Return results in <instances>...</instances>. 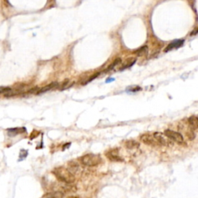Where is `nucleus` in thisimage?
I'll use <instances>...</instances> for the list:
<instances>
[{
  "instance_id": "nucleus-1",
  "label": "nucleus",
  "mask_w": 198,
  "mask_h": 198,
  "mask_svg": "<svg viewBox=\"0 0 198 198\" xmlns=\"http://www.w3.org/2000/svg\"><path fill=\"white\" fill-rule=\"evenodd\" d=\"M53 173L58 178V180L65 184H72L75 181L74 176L65 167H57L53 170Z\"/></svg>"
},
{
  "instance_id": "nucleus-2",
  "label": "nucleus",
  "mask_w": 198,
  "mask_h": 198,
  "mask_svg": "<svg viewBox=\"0 0 198 198\" xmlns=\"http://www.w3.org/2000/svg\"><path fill=\"white\" fill-rule=\"evenodd\" d=\"M102 160L97 154H86L80 158V162L82 165L85 167H96L101 163Z\"/></svg>"
},
{
  "instance_id": "nucleus-3",
  "label": "nucleus",
  "mask_w": 198,
  "mask_h": 198,
  "mask_svg": "<svg viewBox=\"0 0 198 198\" xmlns=\"http://www.w3.org/2000/svg\"><path fill=\"white\" fill-rule=\"evenodd\" d=\"M164 135L170 140L174 141L176 143H183V137L180 132H176V131L170 130V129H167L164 131Z\"/></svg>"
},
{
  "instance_id": "nucleus-4",
  "label": "nucleus",
  "mask_w": 198,
  "mask_h": 198,
  "mask_svg": "<svg viewBox=\"0 0 198 198\" xmlns=\"http://www.w3.org/2000/svg\"><path fill=\"white\" fill-rule=\"evenodd\" d=\"M106 157L109 160L112 162H121L122 161V159L121 158L119 154V149L118 148H115L108 150L105 153Z\"/></svg>"
},
{
  "instance_id": "nucleus-5",
  "label": "nucleus",
  "mask_w": 198,
  "mask_h": 198,
  "mask_svg": "<svg viewBox=\"0 0 198 198\" xmlns=\"http://www.w3.org/2000/svg\"><path fill=\"white\" fill-rule=\"evenodd\" d=\"M141 141L143 142L144 144L148 145V146H158L160 144L158 143L156 139L153 137V136L150 135V134H143L140 136Z\"/></svg>"
},
{
  "instance_id": "nucleus-6",
  "label": "nucleus",
  "mask_w": 198,
  "mask_h": 198,
  "mask_svg": "<svg viewBox=\"0 0 198 198\" xmlns=\"http://www.w3.org/2000/svg\"><path fill=\"white\" fill-rule=\"evenodd\" d=\"M153 137L158 142L160 146H169L171 143L170 139L161 132H155L153 134Z\"/></svg>"
},
{
  "instance_id": "nucleus-7",
  "label": "nucleus",
  "mask_w": 198,
  "mask_h": 198,
  "mask_svg": "<svg viewBox=\"0 0 198 198\" xmlns=\"http://www.w3.org/2000/svg\"><path fill=\"white\" fill-rule=\"evenodd\" d=\"M67 169H68V170L71 173L74 177L81 172V168L79 163H77L76 161H74V160L68 163V167Z\"/></svg>"
},
{
  "instance_id": "nucleus-8",
  "label": "nucleus",
  "mask_w": 198,
  "mask_h": 198,
  "mask_svg": "<svg viewBox=\"0 0 198 198\" xmlns=\"http://www.w3.org/2000/svg\"><path fill=\"white\" fill-rule=\"evenodd\" d=\"M64 193L61 191H54L43 195L40 198H64Z\"/></svg>"
},
{
  "instance_id": "nucleus-9",
  "label": "nucleus",
  "mask_w": 198,
  "mask_h": 198,
  "mask_svg": "<svg viewBox=\"0 0 198 198\" xmlns=\"http://www.w3.org/2000/svg\"><path fill=\"white\" fill-rule=\"evenodd\" d=\"M125 147L128 149V150H136L139 147L140 144L139 143L136 142L135 140H128L125 142Z\"/></svg>"
},
{
  "instance_id": "nucleus-10",
  "label": "nucleus",
  "mask_w": 198,
  "mask_h": 198,
  "mask_svg": "<svg viewBox=\"0 0 198 198\" xmlns=\"http://www.w3.org/2000/svg\"><path fill=\"white\" fill-rule=\"evenodd\" d=\"M58 84V82H52V83H51L50 84H47V85L44 86V87H43L42 88H40V90L38 91V92H37V94H43V93L44 92H47V91L51 90V89H53L54 87H57Z\"/></svg>"
},
{
  "instance_id": "nucleus-11",
  "label": "nucleus",
  "mask_w": 198,
  "mask_h": 198,
  "mask_svg": "<svg viewBox=\"0 0 198 198\" xmlns=\"http://www.w3.org/2000/svg\"><path fill=\"white\" fill-rule=\"evenodd\" d=\"M188 122H189L190 125L192 127V129H193L194 130L197 129L198 128L197 117L195 116V115H192V116H190L189 118H188Z\"/></svg>"
},
{
  "instance_id": "nucleus-12",
  "label": "nucleus",
  "mask_w": 198,
  "mask_h": 198,
  "mask_svg": "<svg viewBox=\"0 0 198 198\" xmlns=\"http://www.w3.org/2000/svg\"><path fill=\"white\" fill-rule=\"evenodd\" d=\"M183 44V40H176V41L172 42V43H170V45H169L168 47L166 48V51H170V50H172V49H173V48H177V47L182 46Z\"/></svg>"
},
{
  "instance_id": "nucleus-13",
  "label": "nucleus",
  "mask_w": 198,
  "mask_h": 198,
  "mask_svg": "<svg viewBox=\"0 0 198 198\" xmlns=\"http://www.w3.org/2000/svg\"><path fill=\"white\" fill-rule=\"evenodd\" d=\"M74 84V81H71L70 80H66L64 83H63L62 85H61V90H65V89L69 88V87H71L72 85H73Z\"/></svg>"
},
{
  "instance_id": "nucleus-14",
  "label": "nucleus",
  "mask_w": 198,
  "mask_h": 198,
  "mask_svg": "<svg viewBox=\"0 0 198 198\" xmlns=\"http://www.w3.org/2000/svg\"><path fill=\"white\" fill-rule=\"evenodd\" d=\"M147 49H148L147 46H145V47H141V48H139L138 51H136V54H137L139 56L144 55V54L146 53V51H147Z\"/></svg>"
},
{
  "instance_id": "nucleus-15",
  "label": "nucleus",
  "mask_w": 198,
  "mask_h": 198,
  "mask_svg": "<svg viewBox=\"0 0 198 198\" xmlns=\"http://www.w3.org/2000/svg\"><path fill=\"white\" fill-rule=\"evenodd\" d=\"M120 62H121V60H120L119 58H118V59H116V60H115V61H114V62L112 63V64H111V65H110L109 67H108V69L106 70L105 71H111V70H112V69H113V68H114V67L116 66V65L118 64H119Z\"/></svg>"
},
{
  "instance_id": "nucleus-16",
  "label": "nucleus",
  "mask_w": 198,
  "mask_h": 198,
  "mask_svg": "<svg viewBox=\"0 0 198 198\" xmlns=\"http://www.w3.org/2000/svg\"><path fill=\"white\" fill-rule=\"evenodd\" d=\"M11 91V88L9 87H0V94H6L9 92Z\"/></svg>"
},
{
  "instance_id": "nucleus-17",
  "label": "nucleus",
  "mask_w": 198,
  "mask_h": 198,
  "mask_svg": "<svg viewBox=\"0 0 198 198\" xmlns=\"http://www.w3.org/2000/svg\"><path fill=\"white\" fill-rule=\"evenodd\" d=\"M68 198H78L77 196H68Z\"/></svg>"
}]
</instances>
